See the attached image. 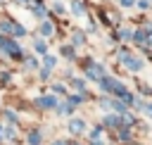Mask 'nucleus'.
<instances>
[{"label":"nucleus","instance_id":"6e6552de","mask_svg":"<svg viewBox=\"0 0 152 145\" xmlns=\"http://www.w3.org/2000/svg\"><path fill=\"white\" fill-rule=\"evenodd\" d=\"M33 50H36L38 55H45V50H48V45H45V40H36V45H33Z\"/></svg>","mask_w":152,"mask_h":145},{"label":"nucleus","instance_id":"dca6fc26","mask_svg":"<svg viewBox=\"0 0 152 145\" xmlns=\"http://www.w3.org/2000/svg\"><path fill=\"white\" fill-rule=\"evenodd\" d=\"M128 135H131V131H128V128H121V133H119V138H121V140H128Z\"/></svg>","mask_w":152,"mask_h":145},{"label":"nucleus","instance_id":"f03ea898","mask_svg":"<svg viewBox=\"0 0 152 145\" xmlns=\"http://www.w3.org/2000/svg\"><path fill=\"white\" fill-rule=\"evenodd\" d=\"M36 102H38V107H43V109H50V107H59V100H57V97H52V95L38 97Z\"/></svg>","mask_w":152,"mask_h":145},{"label":"nucleus","instance_id":"1a4fd4ad","mask_svg":"<svg viewBox=\"0 0 152 145\" xmlns=\"http://www.w3.org/2000/svg\"><path fill=\"white\" fill-rule=\"evenodd\" d=\"M40 33H43V36H50V33H52V24H50V21H43V24H40Z\"/></svg>","mask_w":152,"mask_h":145},{"label":"nucleus","instance_id":"aec40b11","mask_svg":"<svg viewBox=\"0 0 152 145\" xmlns=\"http://www.w3.org/2000/svg\"><path fill=\"white\" fill-rule=\"evenodd\" d=\"M138 7H140V10H147V7H150V0H140Z\"/></svg>","mask_w":152,"mask_h":145},{"label":"nucleus","instance_id":"f8f14e48","mask_svg":"<svg viewBox=\"0 0 152 145\" xmlns=\"http://www.w3.org/2000/svg\"><path fill=\"white\" fill-rule=\"evenodd\" d=\"M55 64H57V59H55L52 55H48V57H45V69H52Z\"/></svg>","mask_w":152,"mask_h":145},{"label":"nucleus","instance_id":"412c9836","mask_svg":"<svg viewBox=\"0 0 152 145\" xmlns=\"http://www.w3.org/2000/svg\"><path fill=\"white\" fill-rule=\"evenodd\" d=\"M52 10H55V12H64V7H62V2H55V5H52Z\"/></svg>","mask_w":152,"mask_h":145},{"label":"nucleus","instance_id":"423d86ee","mask_svg":"<svg viewBox=\"0 0 152 145\" xmlns=\"http://www.w3.org/2000/svg\"><path fill=\"white\" fill-rule=\"evenodd\" d=\"M133 38H135V43H138V45H147V40H150V38L145 36V31H135V33H133Z\"/></svg>","mask_w":152,"mask_h":145},{"label":"nucleus","instance_id":"7ed1b4c3","mask_svg":"<svg viewBox=\"0 0 152 145\" xmlns=\"http://www.w3.org/2000/svg\"><path fill=\"white\" fill-rule=\"evenodd\" d=\"M83 128H86L83 119H71V121H69V131H71V133H81Z\"/></svg>","mask_w":152,"mask_h":145},{"label":"nucleus","instance_id":"4468645a","mask_svg":"<svg viewBox=\"0 0 152 145\" xmlns=\"http://www.w3.org/2000/svg\"><path fill=\"white\" fill-rule=\"evenodd\" d=\"M14 36H26V29L19 26V24H14Z\"/></svg>","mask_w":152,"mask_h":145},{"label":"nucleus","instance_id":"bb28decb","mask_svg":"<svg viewBox=\"0 0 152 145\" xmlns=\"http://www.w3.org/2000/svg\"><path fill=\"white\" fill-rule=\"evenodd\" d=\"M2 133H5V131H2V126H0V135H2Z\"/></svg>","mask_w":152,"mask_h":145},{"label":"nucleus","instance_id":"9d476101","mask_svg":"<svg viewBox=\"0 0 152 145\" xmlns=\"http://www.w3.org/2000/svg\"><path fill=\"white\" fill-rule=\"evenodd\" d=\"M28 145H40V133H36V131H33V133L28 135Z\"/></svg>","mask_w":152,"mask_h":145},{"label":"nucleus","instance_id":"a211bd4d","mask_svg":"<svg viewBox=\"0 0 152 145\" xmlns=\"http://www.w3.org/2000/svg\"><path fill=\"white\" fill-rule=\"evenodd\" d=\"M26 67H31V69H33V67H38V62H36L33 57H28V59H26Z\"/></svg>","mask_w":152,"mask_h":145},{"label":"nucleus","instance_id":"5701e85b","mask_svg":"<svg viewBox=\"0 0 152 145\" xmlns=\"http://www.w3.org/2000/svg\"><path fill=\"white\" fill-rule=\"evenodd\" d=\"M121 5H124V7H133V5H135V0H121Z\"/></svg>","mask_w":152,"mask_h":145},{"label":"nucleus","instance_id":"9b49d317","mask_svg":"<svg viewBox=\"0 0 152 145\" xmlns=\"http://www.w3.org/2000/svg\"><path fill=\"white\" fill-rule=\"evenodd\" d=\"M81 102H83V95H71V97H69V105H71V107H76V105H81Z\"/></svg>","mask_w":152,"mask_h":145},{"label":"nucleus","instance_id":"b1692460","mask_svg":"<svg viewBox=\"0 0 152 145\" xmlns=\"http://www.w3.org/2000/svg\"><path fill=\"white\" fill-rule=\"evenodd\" d=\"M52 88H55V93H59V95H62V93H64V86H57V83H55V86H52Z\"/></svg>","mask_w":152,"mask_h":145},{"label":"nucleus","instance_id":"a878e982","mask_svg":"<svg viewBox=\"0 0 152 145\" xmlns=\"http://www.w3.org/2000/svg\"><path fill=\"white\" fill-rule=\"evenodd\" d=\"M52 145H66V143H62V140H55V143H52Z\"/></svg>","mask_w":152,"mask_h":145},{"label":"nucleus","instance_id":"39448f33","mask_svg":"<svg viewBox=\"0 0 152 145\" xmlns=\"http://www.w3.org/2000/svg\"><path fill=\"white\" fill-rule=\"evenodd\" d=\"M83 2H78V0H74L71 2V14H76V17H83Z\"/></svg>","mask_w":152,"mask_h":145},{"label":"nucleus","instance_id":"f3484780","mask_svg":"<svg viewBox=\"0 0 152 145\" xmlns=\"http://www.w3.org/2000/svg\"><path fill=\"white\" fill-rule=\"evenodd\" d=\"M74 88H76V90H83V88H86V83H83V81H78V78H76V81H74Z\"/></svg>","mask_w":152,"mask_h":145},{"label":"nucleus","instance_id":"0eeeda50","mask_svg":"<svg viewBox=\"0 0 152 145\" xmlns=\"http://www.w3.org/2000/svg\"><path fill=\"white\" fill-rule=\"evenodd\" d=\"M83 43V31H74V36H71V45L76 48V45H81Z\"/></svg>","mask_w":152,"mask_h":145},{"label":"nucleus","instance_id":"f257e3e1","mask_svg":"<svg viewBox=\"0 0 152 145\" xmlns=\"http://www.w3.org/2000/svg\"><path fill=\"white\" fill-rule=\"evenodd\" d=\"M88 78L102 81V78H104V69H102L100 64H88Z\"/></svg>","mask_w":152,"mask_h":145},{"label":"nucleus","instance_id":"ddd939ff","mask_svg":"<svg viewBox=\"0 0 152 145\" xmlns=\"http://www.w3.org/2000/svg\"><path fill=\"white\" fill-rule=\"evenodd\" d=\"M33 14H36V17H45V7H43V5H36V7H33Z\"/></svg>","mask_w":152,"mask_h":145},{"label":"nucleus","instance_id":"20e7f679","mask_svg":"<svg viewBox=\"0 0 152 145\" xmlns=\"http://www.w3.org/2000/svg\"><path fill=\"white\" fill-rule=\"evenodd\" d=\"M104 126H121V116H116V114H107V116H104Z\"/></svg>","mask_w":152,"mask_h":145},{"label":"nucleus","instance_id":"393cba45","mask_svg":"<svg viewBox=\"0 0 152 145\" xmlns=\"http://www.w3.org/2000/svg\"><path fill=\"white\" fill-rule=\"evenodd\" d=\"M145 112H147V114L152 116V105H147V107H145Z\"/></svg>","mask_w":152,"mask_h":145},{"label":"nucleus","instance_id":"6ab92c4d","mask_svg":"<svg viewBox=\"0 0 152 145\" xmlns=\"http://www.w3.org/2000/svg\"><path fill=\"white\" fill-rule=\"evenodd\" d=\"M57 112H59V114H66V112H69V105H59Z\"/></svg>","mask_w":152,"mask_h":145},{"label":"nucleus","instance_id":"2eb2a0df","mask_svg":"<svg viewBox=\"0 0 152 145\" xmlns=\"http://www.w3.org/2000/svg\"><path fill=\"white\" fill-rule=\"evenodd\" d=\"M62 55H66V57H74V48H71V45H64V48H62Z\"/></svg>","mask_w":152,"mask_h":145},{"label":"nucleus","instance_id":"4be33fe9","mask_svg":"<svg viewBox=\"0 0 152 145\" xmlns=\"http://www.w3.org/2000/svg\"><path fill=\"white\" fill-rule=\"evenodd\" d=\"M14 135H17L14 128H7V140H14Z\"/></svg>","mask_w":152,"mask_h":145}]
</instances>
